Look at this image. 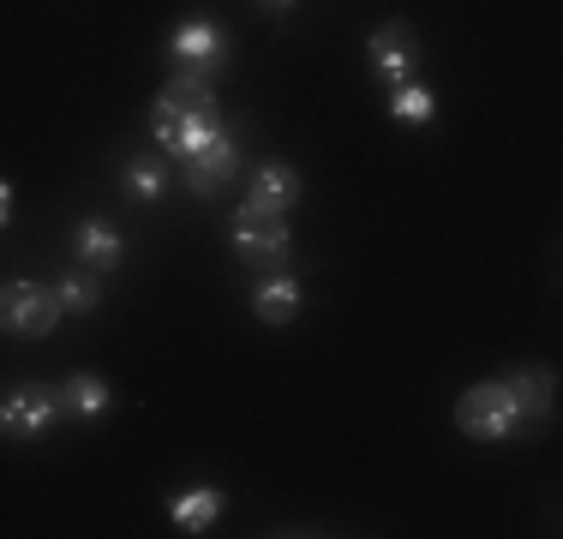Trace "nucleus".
Masks as SVG:
<instances>
[{"instance_id": "f257e3e1", "label": "nucleus", "mask_w": 563, "mask_h": 539, "mask_svg": "<svg viewBox=\"0 0 563 539\" xmlns=\"http://www.w3.org/2000/svg\"><path fill=\"white\" fill-rule=\"evenodd\" d=\"M455 426H462L474 443H504V438H516V431H521V408H516V396H509L504 377L462 389V402H455Z\"/></svg>"}, {"instance_id": "f03ea898", "label": "nucleus", "mask_w": 563, "mask_h": 539, "mask_svg": "<svg viewBox=\"0 0 563 539\" xmlns=\"http://www.w3.org/2000/svg\"><path fill=\"white\" fill-rule=\"evenodd\" d=\"M151 132H156V144H163L174 162H186V156L210 151L217 139H228L222 108H217V102H205V108H180V114H151Z\"/></svg>"}, {"instance_id": "7ed1b4c3", "label": "nucleus", "mask_w": 563, "mask_h": 539, "mask_svg": "<svg viewBox=\"0 0 563 539\" xmlns=\"http://www.w3.org/2000/svg\"><path fill=\"white\" fill-rule=\"evenodd\" d=\"M55 318H60V300L43 282H12V288H0V330L7 336H48Z\"/></svg>"}, {"instance_id": "20e7f679", "label": "nucleus", "mask_w": 563, "mask_h": 539, "mask_svg": "<svg viewBox=\"0 0 563 539\" xmlns=\"http://www.w3.org/2000/svg\"><path fill=\"white\" fill-rule=\"evenodd\" d=\"M366 61H372V73L384 78V85H408L413 73H420V36H413V24H378L372 31V43H366Z\"/></svg>"}, {"instance_id": "39448f33", "label": "nucleus", "mask_w": 563, "mask_h": 539, "mask_svg": "<svg viewBox=\"0 0 563 539\" xmlns=\"http://www.w3.org/2000/svg\"><path fill=\"white\" fill-rule=\"evenodd\" d=\"M294 234H288V216H234V258L240 264H288Z\"/></svg>"}, {"instance_id": "423d86ee", "label": "nucleus", "mask_w": 563, "mask_h": 539, "mask_svg": "<svg viewBox=\"0 0 563 539\" xmlns=\"http://www.w3.org/2000/svg\"><path fill=\"white\" fill-rule=\"evenodd\" d=\"M168 54L180 66H198V73L217 78L222 66H228V31H222V24H210V19H186V24H174Z\"/></svg>"}, {"instance_id": "0eeeda50", "label": "nucleus", "mask_w": 563, "mask_h": 539, "mask_svg": "<svg viewBox=\"0 0 563 539\" xmlns=\"http://www.w3.org/2000/svg\"><path fill=\"white\" fill-rule=\"evenodd\" d=\"M294 205H300V174L288 162H264L240 198V216H288Z\"/></svg>"}, {"instance_id": "6e6552de", "label": "nucleus", "mask_w": 563, "mask_h": 539, "mask_svg": "<svg viewBox=\"0 0 563 539\" xmlns=\"http://www.w3.org/2000/svg\"><path fill=\"white\" fill-rule=\"evenodd\" d=\"M234 168H240V144H234V132H228V139H217L210 151H198V156H186V162H180L186 193H192V198H217L222 186L234 180Z\"/></svg>"}, {"instance_id": "1a4fd4ad", "label": "nucleus", "mask_w": 563, "mask_h": 539, "mask_svg": "<svg viewBox=\"0 0 563 539\" xmlns=\"http://www.w3.org/2000/svg\"><path fill=\"white\" fill-rule=\"evenodd\" d=\"M73 258L102 276V270H114L120 258H126V246H120V234L102 222V216H85V222L73 228Z\"/></svg>"}, {"instance_id": "9d476101", "label": "nucleus", "mask_w": 563, "mask_h": 539, "mask_svg": "<svg viewBox=\"0 0 563 539\" xmlns=\"http://www.w3.org/2000/svg\"><path fill=\"white\" fill-rule=\"evenodd\" d=\"M55 420H60V402L43 396V389H12L7 396V431L12 438H43Z\"/></svg>"}, {"instance_id": "9b49d317", "label": "nucleus", "mask_w": 563, "mask_h": 539, "mask_svg": "<svg viewBox=\"0 0 563 539\" xmlns=\"http://www.w3.org/2000/svg\"><path fill=\"white\" fill-rule=\"evenodd\" d=\"M504 384H509V396H516L521 420H552V408H558V372L552 366L516 372V377H504Z\"/></svg>"}, {"instance_id": "f8f14e48", "label": "nucleus", "mask_w": 563, "mask_h": 539, "mask_svg": "<svg viewBox=\"0 0 563 539\" xmlns=\"http://www.w3.org/2000/svg\"><path fill=\"white\" fill-rule=\"evenodd\" d=\"M55 402H60V414H73V420H102V414H109V402H114V389L102 384L97 372H73L55 389Z\"/></svg>"}, {"instance_id": "ddd939ff", "label": "nucleus", "mask_w": 563, "mask_h": 539, "mask_svg": "<svg viewBox=\"0 0 563 539\" xmlns=\"http://www.w3.org/2000/svg\"><path fill=\"white\" fill-rule=\"evenodd\" d=\"M222 504H228V497L217 492V485H192V492H180L168 504V516H174V528H180V534H210V528H217V516H222Z\"/></svg>"}, {"instance_id": "4468645a", "label": "nucleus", "mask_w": 563, "mask_h": 539, "mask_svg": "<svg viewBox=\"0 0 563 539\" xmlns=\"http://www.w3.org/2000/svg\"><path fill=\"white\" fill-rule=\"evenodd\" d=\"M300 306H306V288L294 276H264L258 288H252V312H258L264 323H288V318H300Z\"/></svg>"}, {"instance_id": "2eb2a0df", "label": "nucleus", "mask_w": 563, "mask_h": 539, "mask_svg": "<svg viewBox=\"0 0 563 539\" xmlns=\"http://www.w3.org/2000/svg\"><path fill=\"white\" fill-rule=\"evenodd\" d=\"M205 102H217V78L198 73V66H180L156 97V114H180V108H205Z\"/></svg>"}, {"instance_id": "dca6fc26", "label": "nucleus", "mask_w": 563, "mask_h": 539, "mask_svg": "<svg viewBox=\"0 0 563 539\" xmlns=\"http://www.w3.org/2000/svg\"><path fill=\"white\" fill-rule=\"evenodd\" d=\"M120 186H126V198H139V205H156V198H168V162L163 156H132L126 168H120Z\"/></svg>"}, {"instance_id": "f3484780", "label": "nucleus", "mask_w": 563, "mask_h": 539, "mask_svg": "<svg viewBox=\"0 0 563 539\" xmlns=\"http://www.w3.org/2000/svg\"><path fill=\"white\" fill-rule=\"evenodd\" d=\"M55 300H60V312H97V306H102L97 270H73V276H60L55 282Z\"/></svg>"}, {"instance_id": "a211bd4d", "label": "nucleus", "mask_w": 563, "mask_h": 539, "mask_svg": "<svg viewBox=\"0 0 563 539\" xmlns=\"http://www.w3.org/2000/svg\"><path fill=\"white\" fill-rule=\"evenodd\" d=\"M390 114H396V120H408V127H420V120H432V114H438V97L420 85V78H408V85H396V90H390Z\"/></svg>"}, {"instance_id": "6ab92c4d", "label": "nucleus", "mask_w": 563, "mask_h": 539, "mask_svg": "<svg viewBox=\"0 0 563 539\" xmlns=\"http://www.w3.org/2000/svg\"><path fill=\"white\" fill-rule=\"evenodd\" d=\"M7 222H12V186L0 180V228H7Z\"/></svg>"}, {"instance_id": "aec40b11", "label": "nucleus", "mask_w": 563, "mask_h": 539, "mask_svg": "<svg viewBox=\"0 0 563 539\" xmlns=\"http://www.w3.org/2000/svg\"><path fill=\"white\" fill-rule=\"evenodd\" d=\"M264 7H271V12H282V7H294V0H264Z\"/></svg>"}, {"instance_id": "412c9836", "label": "nucleus", "mask_w": 563, "mask_h": 539, "mask_svg": "<svg viewBox=\"0 0 563 539\" xmlns=\"http://www.w3.org/2000/svg\"><path fill=\"white\" fill-rule=\"evenodd\" d=\"M0 431H7V408H0Z\"/></svg>"}]
</instances>
